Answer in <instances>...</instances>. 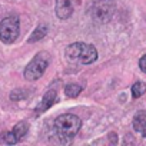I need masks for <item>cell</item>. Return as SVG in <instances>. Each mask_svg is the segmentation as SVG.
Instances as JSON below:
<instances>
[{
  "label": "cell",
  "instance_id": "cell-1",
  "mask_svg": "<svg viewBox=\"0 0 146 146\" xmlns=\"http://www.w3.org/2000/svg\"><path fill=\"white\" fill-rule=\"evenodd\" d=\"M66 59L73 63H80V64H90L98 59V50L93 44L76 42L72 43L64 50Z\"/></svg>",
  "mask_w": 146,
  "mask_h": 146
},
{
  "label": "cell",
  "instance_id": "cell-2",
  "mask_svg": "<svg viewBox=\"0 0 146 146\" xmlns=\"http://www.w3.org/2000/svg\"><path fill=\"white\" fill-rule=\"evenodd\" d=\"M82 127V120L76 115H62L54 120V133L62 142L73 139Z\"/></svg>",
  "mask_w": 146,
  "mask_h": 146
},
{
  "label": "cell",
  "instance_id": "cell-3",
  "mask_svg": "<svg viewBox=\"0 0 146 146\" xmlns=\"http://www.w3.org/2000/svg\"><path fill=\"white\" fill-rule=\"evenodd\" d=\"M50 63V56L47 52H40L37 53L30 62L29 64L26 66L25 69V78L26 80L29 82H33V80H37L43 76V73L46 72L47 66Z\"/></svg>",
  "mask_w": 146,
  "mask_h": 146
},
{
  "label": "cell",
  "instance_id": "cell-4",
  "mask_svg": "<svg viewBox=\"0 0 146 146\" xmlns=\"http://www.w3.org/2000/svg\"><path fill=\"white\" fill-rule=\"evenodd\" d=\"M19 37V19L16 16H7L0 22V40L6 44L13 43Z\"/></svg>",
  "mask_w": 146,
  "mask_h": 146
},
{
  "label": "cell",
  "instance_id": "cell-5",
  "mask_svg": "<svg viewBox=\"0 0 146 146\" xmlns=\"http://www.w3.org/2000/svg\"><path fill=\"white\" fill-rule=\"evenodd\" d=\"M113 13H115V3L112 0H98L90 10L92 17L95 19V22H99V23L109 22Z\"/></svg>",
  "mask_w": 146,
  "mask_h": 146
},
{
  "label": "cell",
  "instance_id": "cell-6",
  "mask_svg": "<svg viewBox=\"0 0 146 146\" xmlns=\"http://www.w3.org/2000/svg\"><path fill=\"white\" fill-rule=\"evenodd\" d=\"M56 102H57V90H56V89H49V90L46 92V95L43 96L40 105L36 108V110H35L36 115H40V113L46 112V110H47L50 106H53Z\"/></svg>",
  "mask_w": 146,
  "mask_h": 146
},
{
  "label": "cell",
  "instance_id": "cell-7",
  "mask_svg": "<svg viewBox=\"0 0 146 146\" xmlns=\"http://www.w3.org/2000/svg\"><path fill=\"white\" fill-rule=\"evenodd\" d=\"M73 13L72 0H56V16L62 20H66Z\"/></svg>",
  "mask_w": 146,
  "mask_h": 146
},
{
  "label": "cell",
  "instance_id": "cell-8",
  "mask_svg": "<svg viewBox=\"0 0 146 146\" xmlns=\"http://www.w3.org/2000/svg\"><path fill=\"white\" fill-rule=\"evenodd\" d=\"M133 129L140 135L146 136V112H139L133 117Z\"/></svg>",
  "mask_w": 146,
  "mask_h": 146
},
{
  "label": "cell",
  "instance_id": "cell-9",
  "mask_svg": "<svg viewBox=\"0 0 146 146\" xmlns=\"http://www.w3.org/2000/svg\"><path fill=\"white\" fill-rule=\"evenodd\" d=\"M46 35H47V27H46V26H37V27L35 29V32L30 35V37L27 39V43L39 42V40H42Z\"/></svg>",
  "mask_w": 146,
  "mask_h": 146
},
{
  "label": "cell",
  "instance_id": "cell-10",
  "mask_svg": "<svg viewBox=\"0 0 146 146\" xmlns=\"http://www.w3.org/2000/svg\"><path fill=\"white\" fill-rule=\"evenodd\" d=\"M27 130H29V125H27V122H19V123L13 127V133H15L17 142L22 140V139L27 135Z\"/></svg>",
  "mask_w": 146,
  "mask_h": 146
},
{
  "label": "cell",
  "instance_id": "cell-11",
  "mask_svg": "<svg viewBox=\"0 0 146 146\" xmlns=\"http://www.w3.org/2000/svg\"><path fill=\"white\" fill-rule=\"evenodd\" d=\"M82 92V86L76 85V83H70L64 88V93L67 98H78Z\"/></svg>",
  "mask_w": 146,
  "mask_h": 146
},
{
  "label": "cell",
  "instance_id": "cell-12",
  "mask_svg": "<svg viewBox=\"0 0 146 146\" xmlns=\"http://www.w3.org/2000/svg\"><path fill=\"white\" fill-rule=\"evenodd\" d=\"M145 92H146V83H143V82H136L132 86V96H133V99L140 98Z\"/></svg>",
  "mask_w": 146,
  "mask_h": 146
},
{
  "label": "cell",
  "instance_id": "cell-13",
  "mask_svg": "<svg viewBox=\"0 0 146 146\" xmlns=\"http://www.w3.org/2000/svg\"><path fill=\"white\" fill-rule=\"evenodd\" d=\"M2 139H3L6 143H9V145H12V143H16V142H17V139H16V136H15L13 130H12V132H6V133H3V135H2Z\"/></svg>",
  "mask_w": 146,
  "mask_h": 146
},
{
  "label": "cell",
  "instance_id": "cell-14",
  "mask_svg": "<svg viewBox=\"0 0 146 146\" xmlns=\"http://www.w3.org/2000/svg\"><path fill=\"white\" fill-rule=\"evenodd\" d=\"M139 67H140L142 72L146 73V54H143V56L140 57V60H139Z\"/></svg>",
  "mask_w": 146,
  "mask_h": 146
}]
</instances>
